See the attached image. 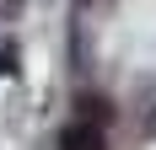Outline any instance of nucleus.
I'll list each match as a JSON object with an SVG mask.
<instances>
[{
	"instance_id": "obj_3",
	"label": "nucleus",
	"mask_w": 156,
	"mask_h": 150,
	"mask_svg": "<svg viewBox=\"0 0 156 150\" xmlns=\"http://www.w3.org/2000/svg\"><path fill=\"white\" fill-rule=\"evenodd\" d=\"M16 59H22L16 43H0V75H16Z\"/></svg>"
},
{
	"instance_id": "obj_1",
	"label": "nucleus",
	"mask_w": 156,
	"mask_h": 150,
	"mask_svg": "<svg viewBox=\"0 0 156 150\" xmlns=\"http://www.w3.org/2000/svg\"><path fill=\"white\" fill-rule=\"evenodd\" d=\"M59 150H102V129L86 123V118L65 123V129H59Z\"/></svg>"
},
{
	"instance_id": "obj_4",
	"label": "nucleus",
	"mask_w": 156,
	"mask_h": 150,
	"mask_svg": "<svg viewBox=\"0 0 156 150\" xmlns=\"http://www.w3.org/2000/svg\"><path fill=\"white\" fill-rule=\"evenodd\" d=\"M22 11V0H0V22H5V16H16Z\"/></svg>"
},
{
	"instance_id": "obj_2",
	"label": "nucleus",
	"mask_w": 156,
	"mask_h": 150,
	"mask_svg": "<svg viewBox=\"0 0 156 150\" xmlns=\"http://www.w3.org/2000/svg\"><path fill=\"white\" fill-rule=\"evenodd\" d=\"M81 113H86V123H97V129H102V123L113 118V107L102 102V97H81Z\"/></svg>"
}]
</instances>
